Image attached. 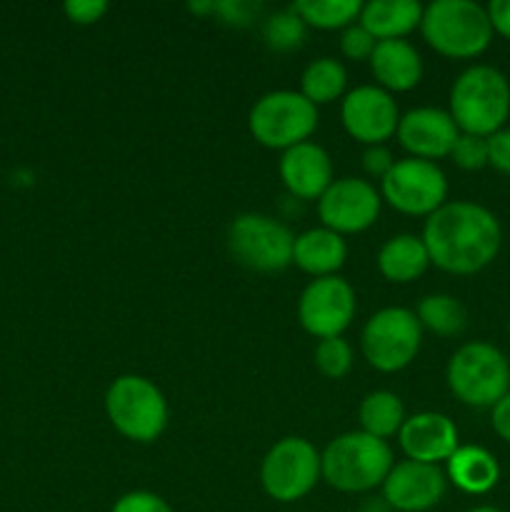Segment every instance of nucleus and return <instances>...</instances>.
I'll return each mask as SVG.
<instances>
[{
  "instance_id": "e433bc0d",
  "label": "nucleus",
  "mask_w": 510,
  "mask_h": 512,
  "mask_svg": "<svg viewBox=\"0 0 510 512\" xmlns=\"http://www.w3.org/2000/svg\"><path fill=\"white\" fill-rule=\"evenodd\" d=\"M485 10H488L493 33H500L503 38H510V0H493Z\"/></svg>"
},
{
  "instance_id": "20e7f679",
  "label": "nucleus",
  "mask_w": 510,
  "mask_h": 512,
  "mask_svg": "<svg viewBox=\"0 0 510 512\" xmlns=\"http://www.w3.org/2000/svg\"><path fill=\"white\" fill-rule=\"evenodd\" d=\"M420 33L445 58H478L493 40L488 10L475 0H435L423 8Z\"/></svg>"
},
{
  "instance_id": "473e14b6",
  "label": "nucleus",
  "mask_w": 510,
  "mask_h": 512,
  "mask_svg": "<svg viewBox=\"0 0 510 512\" xmlns=\"http://www.w3.org/2000/svg\"><path fill=\"white\" fill-rule=\"evenodd\" d=\"M263 10V5L260 3H248V0H223V3H215V15H220V20L228 25H240V28H245V25L253 23L255 15Z\"/></svg>"
},
{
  "instance_id": "2f4dec72",
  "label": "nucleus",
  "mask_w": 510,
  "mask_h": 512,
  "mask_svg": "<svg viewBox=\"0 0 510 512\" xmlns=\"http://www.w3.org/2000/svg\"><path fill=\"white\" fill-rule=\"evenodd\" d=\"M110 512H173V508L158 493H150V490H130V493L120 495L115 500Z\"/></svg>"
},
{
  "instance_id": "c756f323",
  "label": "nucleus",
  "mask_w": 510,
  "mask_h": 512,
  "mask_svg": "<svg viewBox=\"0 0 510 512\" xmlns=\"http://www.w3.org/2000/svg\"><path fill=\"white\" fill-rule=\"evenodd\" d=\"M450 158H453L455 165L463 170L485 168V165H488V138L460 133V138L455 140Z\"/></svg>"
},
{
  "instance_id": "f257e3e1",
  "label": "nucleus",
  "mask_w": 510,
  "mask_h": 512,
  "mask_svg": "<svg viewBox=\"0 0 510 512\" xmlns=\"http://www.w3.org/2000/svg\"><path fill=\"white\" fill-rule=\"evenodd\" d=\"M423 243L430 263L453 275H473L490 265L503 243L498 218L488 208L468 200L445 203L428 215Z\"/></svg>"
},
{
  "instance_id": "f3484780",
  "label": "nucleus",
  "mask_w": 510,
  "mask_h": 512,
  "mask_svg": "<svg viewBox=\"0 0 510 512\" xmlns=\"http://www.w3.org/2000/svg\"><path fill=\"white\" fill-rule=\"evenodd\" d=\"M398 440L408 460L425 465L448 463L450 455L460 448L458 428L453 420L443 413H433V410L405 418Z\"/></svg>"
},
{
  "instance_id": "412c9836",
  "label": "nucleus",
  "mask_w": 510,
  "mask_h": 512,
  "mask_svg": "<svg viewBox=\"0 0 510 512\" xmlns=\"http://www.w3.org/2000/svg\"><path fill=\"white\" fill-rule=\"evenodd\" d=\"M420 20H423V5L418 0H370L358 15V23L378 43L403 40L405 35L420 28Z\"/></svg>"
},
{
  "instance_id": "7c9ffc66",
  "label": "nucleus",
  "mask_w": 510,
  "mask_h": 512,
  "mask_svg": "<svg viewBox=\"0 0 510 512\" xmlns=\"http://www.w3.org/2000/svg\"><path fill=\"white\" fill-rule=\"evenodd\" d=\"M375 45H378V40H375L360 23H353L350 28L343 30V35H340V53L348 60H355V63L370 60Z\"/></svg>"
},
{
  "instance_id": "ea45409f",
  "label": "nucleus",
  "mask_w": 510,
  "mask_h": 512,
  "mask_svg": "<svg viewBox=\"0 0 510 512\" xmlns=\"http://www.w3.org/2000/svg\"><path fill=\"white\" fill-rule=\"evenodd\" d=\"M468 512H503V510L493 508V505H480V508H473V510H468Z\"/></svg>"
},
{
  "instance_id": "aec40b11",
  "label": "nucleus",
  "mask_w": 510,
  "mask_h": 512,
  "mask_svg": "<svg viewBox=\"0 0 510 512\" xmlns=\"http://www.w3.org/2000/svg\"><path fill=\"white\" fill-rule=\"evenodd\" d=\"M345 258H348V245H345L343 235L333 233L323 225L295 235L293 263L313 278L335 275L345 265Z\"/></svg>"
},
{
  "instance_id": "dca6fc26",
  "label": "nucleus",
  "mask_w": 510,
  "mask_h": 512,
  "mask_svg": "<svg viewBox=\"0 0 510 512\" xmlns=\"http://www.w3.org/2000/svg\"><path fill=\"white\" fill-rule=\"evenodd\" d=\"M398 140L410 158L418 160H435L448 158L453 153L455 140L460 138V130L455 120L450 118L448 110L443 108H413L405 115H400L398 123Z\"/></svg>"
},
{
  "instance_id": "0eeeda50",
  "label": "nucleus",
  "mask_w": 510,
  "mask_h": 512,
  "mask_svg": "<svg viewBox=\"0 0 510 512\" xmlns=\"http://www.w3.org/2000/svg\"><path fill=\"white\" fill-rule=\"evenodd\" d=\"M318 128V108L300 90H270L255 100L248 115V130L263 148L288 150L308 143Z\"/></svg>"
},
{
  "instance_id": "4468645a",
  "label": "nucleus",
  "mask_w": 510,
  "mask_h": 512,
  "mask_svg": "<svg viewBox=\"0 0 510 512\" xmlns=\"http://www.w3.org/2000/svg\"><path fill=\"white\" fill-rule=\"evenodd\" d=\"M345 133L363 145H383L398 133L400 110L393 95L378 85H358L340 103Z\"/></svg>"
},
{
  "instance_id": "cd10ccee",
  "label": "nucleus",
  "mask_w": 510,
  "mask_h": 512,
  "mask_svg": "<svg viewBox=\"0 0 510 512\" xmlns=\"http://www.w3.org/2000/svg\"><path fill=\"white\" fill-rule=\"evenodd\" d=\"M305 28L308 25L300 20V15L293 8L275 10L268 15L263 23V40L268 48L278 50V53H290V50L300 48L305 40Z\"/></svg>"
},
{
  "instance_id": "2eb2a0df",
  "label": "nucleus",
  "mask_w": 510,
  "mask_h": 512,
  "mask_svg": "<svg viewBox=\"0 0 510 512\" xmlns=\"http://www.w3.org/2000/svg\"><path fill=\"white\" fill-rule=\"evenodd\" d=\"M448 480L438 465L403 460L390 468L383 483V498L400 512H425L443 500Z\"/></svg>"
},
{
  "instance_id": "c9c22d12",
  "label": "nucleus",
  "mask_w": 510,
  "mask_h": 512,
  "mask_svg": "<svg viewBox=\"0 0 510 512\" xmlns=\"http://www.w3.org/2000/svg\"><path fill=\"white\" fill-rule=\"evenodd\" d=\"M393 165H395V158H393V153L385 148V145H370V148H365L363 168L368 175L383 180L385 175L390 173V168H393Z\"/></svg>"
},
{
  "instance_id": "bb28decb",
  "label": "nucleus",
  "mask_w": 510,
  "mask_h": 512,
  "mask_svg": "<svg viewBox=\"0 0 510 512\" xmlns=\"http://www.w3.org/2000/svg\"><path fill=\"white\" fill-rule=\"evenodd\" d=\"M290 8L300 15L305 25L320 30H345L358 20L360 0H295Z\"/></svg>"
},
{
  "instance_id": "f704fd0d",
  "label": "nucleus",
  "mask_w": 510,
  "mask_h": 512,
  "mask_svg": "<svg viewBox=\"0 0 510 512\" xmlns=\"http://www.w3.org/2000/svg\"><path fill=\"white\" fill-rule=\"evenodd\" d=\"M488 165L510 175V128H500L488 138Z\"/></svg>"
},
{
  "instance_id": "f8f14e48",
  "label": "nucleus",
  "mask_w": 510,
  "mask_h": 512,
  "mask_svg": "<svg viewBox=\"0 0 510 512\" xmlns=\"http://www.w3.org/2000/svg\"><path fill=\"white\" fill-rule=\"evenodd\" d=\"M355 290L340 275L315 278L305 285L298 300V320L313 338H343L355 318Z\"/></svg>"
},
{
  "instance_id": "6ab92c4d",
  "label": "nucleus",
  "mask_w": 510,
  "mask_h": 512,
  "mask_svg": "<svg viewBox=\"0 0 510 512\" xmlns=\"http://www.w3.org/2000/svg\"><path fill=\"white\" fill-rule=\"evenodd\" d=\"M370 73L378 88L393 93H408L423 80V58L408 40H383L370 55Z\"/></svg>"
},
{
  "instance_id": "6e6552de",
  "label": "nucleus",
  "mask_w": 510,
  "mask_h": 512,
  "mask_svg": "<svg viewBox=\"0 0 510 512\" xmlns=\"http://www.w3.org/2000/svg\"><path fill=\"white\" fill-rule=\"evenodd\" d=\"M423 343V325L408 308H383L373 313L360 333V350L370 368L398 373L408 368Z\"/></svg>"
},
{
  "instance_id": "9d476101",
  "label": "nucleus",
  "mask_w": 510,
  "mask_h": 512,
  "mask_svg": "<svg viewBox=\"0 0 510 512\" xmlns=\"http://www.w3.org/2000/svg\"><path fill=\"white\" fill-rule=\"evenodd\" d=\"M320 480V453L310 440L290 435L265 453L260 483L268 498L278 503H298Z\"/></svg>"
},
{
  "instance_id": "4be33fe9",
  "label": "nucleus",
  "mask_w": 510,
  "mask_h": 512,
  "mask_svg": "<svg viewBox=\"0 0 510 512\" xmlns=\"http://www.w3.org/2000/svg\"><path fill=\"white\" fill-rule=\"evenodd\" d=\"M448 480L468 495L490 493L500 480V465L490 450L460 445L448 460Z\"/></svg>"
},
{
  "instance_id": "39448f33",
  "label": "nucleus",
  "mask_w": 510,
  "mask_h": 512,
  "mask_svg": "<svg viewBox=\"0 0 510 512\" xmlns=\"http://www.w3.org/2000/svg\"><path fill=\"white\" fill-rule=\"evenodd\" d=\"M105 413L123 438L155 443L168 428V400L153 380L120 375L105 393Z\"/></svg>"
},
{
  "instance_id": "ddd939ff",
  "label": "nucleus",
  "mask_w": 510,
  "mask_h": 512,
  "mask_svg": "<svg viewBox=\"0 0 510 512\" xmlns=\"http://www.w3.org/2000/svg\"><path fill=\"white\" fill-rule=\"evenodd\" d=\"M383 198L370 185L360 178H340L330 183V188L318 200V218L323 228L333 230L338 235L363 233L378 220Z\"/></svg>"
},
{
  "instance_id": "58836bf2",
  "label": "nucleus",
  "mask_w": 510,
  "mask_h": 512,
  "mask_svg": "<svg viewBox=\"0 0 510 512\" xmlns=\"http://www.w3.org/2000/svg\"><path fill=\"white\" fill-rule=\"evenodd\" d=\"M188 10H190V13H195V15L213 13V10H215V3H190V5H188Z\"/></svg>"
},
{
  "instance_id": "f03ea898",
  "label": "nucleus",
  "mask_w": 510,
  "mask_h": 512,
  "mask_svg": "<svg viewBox=\"0 0 510 512\" xmlns=\"http://www.w3.org/2000/svg\"><path fill=\"white\" fill-rule=\"evenodd\" d=\"M395 465L385 440L363 430L343 433L320 453V478L340 493H368L385 483Z\"/></svg>"
},
{
  "instance_id": "a19ab883",
  "label": "nucleus",
  "mask_w": 510,
  "mask_h": 512,
  "mask_svg": "<svg viewBox=\"0 0 510 512\" xmlns=\"http://www.w3.org/2000/svg\"><path fill=\"white\" fill-rule=\"evenodd\" d=\"M508 338H510V318H508Z\"/></svg>"
},
{
  "instance_id": "b1692460",
  "label": "nucleus",
  "mask_w": 510,
  "mask_h": 512,
  "mask_svg": "<svg viewBox=\"0 0 510 512\" xmlns=\"http://www.w3.org/2000/svg\"><path fill=\"white\" fill-rule=\"evenodd\" d=\"M405 418L408 415H405L403 400L395 393H390V390H373V393H368L360 400V428H363V433L373 435V438L388 440L398 435Z\"/></svg>"
},
{
  "instance_id": "5701e85b",
  "label": "nucleus",
  "mask_w": 510,
  "mask_h": 512,
  "mask_svg": "<svg viewBox=\"0 0 510 512\" xmlns=\"http://www.w3.org/2000/svg\"><path fill=\"white\" fill-rule=\"evenodd\" d=\"M430 255L418 235H393L378 250V270L390 283H413L428 270Z\"/></svg>"
},
{
  "instance_id": "4c0bfd02",
  "label": "nucleus",
  "mask_w": 510,
  "mask_h": 512,
  "mask_svg": "<svg viewBox=\"0 0 510 512\" xmlns=\"http://www.w3.org/2000/svg\"><path fill=\"white\" fill-rule=\"evenodd\" d=\"M490 423H493V430L503 440L510 443V393L503 395L498 403L493 405V413H490Z\"/></svg>"
},
{
  "instance_id": "9b49d317",
  "label": "nucleus",
  "mask_w": 510,
  "mask_h": 512,
  "mask_svg": "<svg viewBox=\"0 0 510 512\" xmlns=\"http://www.w3.org/2000/svg\"><path fill=\"white\" fill-rule=\"evenodd\" d=\"M380 198L403 215H433L448 198V180L438 163L418 158L395 160L380 180Z\"/></svg>"
},
{
  "instance_id": "1a4fd4ad",
  "label": "nucleus",
  "mask_w": 510,
  "mask_h": 512,
  "mask_svg": "<svg viewBox=\"0 0 510 512\" xmlns=\"http://www.w3.org/2000/svg\"><path fill=\"white\" fill-rule=\"evenodd\" d=\"M295 235L280 220L263 213H243L230 223L228 250L243 268L278 273L293 263Z\"/></svg>"
},
{
  "instance_id": "c85d7f7f",
  "label": "nucleus",
  "mask_w": 510,
  "mask_h": 512,
  "mask_svg": "<svg viewBox=\"0 0 510 512\" xmlns=\"http://www.w3.org/2000/svg\"><path fill=\"white\" fill-rule=\"evenodd\" d=\"M315 365L330 380H340L353 368V348L343 338H325L315 345Z\"/></svg>"
},
{
  "instance_id": "393cba45",
  "label": "nucleus",
  "mask_w": 510,
  "mask_h": 512,
  "mask_svg": "<svg viewBox=\"0 0 510 512\" xmlns=\"http://www.w3.org/2000/svg\"><path fill=\"white\" fill-rule=\"evenodd\" d=\"M345 85H348V70L335 58L313 60L300 75V95L308 98L315 108L338 100L345 93Z\"/></svg>"
},
{
  "instance_id": "a878e982",
  "label": "nucleus",
  "mask_w": 510,
  "mask_h": 512,
  "mask_svg": "<svg viewBox=\"0 0 510 512\" xmlns=\"http://www.w3.org/2000/svg\"><path fill=\"white\" fill-rule=\"evenodd\" d=\"M418 320L423 330L440 335V338H453L460 335L468 325V310L458 298L445 293L425 295L418 303Z\"/></svg>"
},
{
  "instance_id": "72a5a7b5",
  "label": "nucleus",
  "mask_w": 510,
  "mask_h": 512,
  "mask_svg": "<svg viewBox=\"0 0 510 512\" xmlns=\"http://www.w3.org/2000/svg\"><path fill=\"white\" fill-rule=\"evenodd\" d=\"M63 10L68 20H73L75 25H93L103 20V15L108 13V3L105 0H68Z\"/></svg>"
},
{
  "instance_id": "423d86ee",
  "label": "nucleus",
  "mask_w": 510,
  "mask_h": 512,
  "mask_svg": "<svg viewBox=\"0 0 510 512\" xmlns=\"http://www.w3.org/2000/svg\"><path fill=\"white\" fill-rule=\"evenodd\" d=\"M448 388L470 408H493L510 393V363L495 345L475 340L458 348L450 358Z\"/></svg>"
},
{
  "instance_id": "7ed1b4c3",
  "label": "nucleus",
  "mask_w": 510,
  "mask_h": 512,
  "mask_svg": "<svg viewBox=\"0 0 510 512\" xmlns=\"http://www.w3.org/2000/svg\"><path fill=\"white\" fill-rule=\"evenodd\" d=\"M450 118L460 133L490 138L510 115V83L493 65H470L450 88Z\"/></svg>"
},
{
  "instance_id": "a211bd4d",
  "label": "nucleus",
  "mask_w": 510,
  "mask_h": 512,
  "mask_svg": "<svg viewBox=\"0 0 510 512\" xmlns=\"http://www.w3.org/2000/svg\"><path fill=\"white\" fill-rule=\"evenodd\" d=\"M278 173L288 193L298 200H320L333 183V160L318 143H300L280 155Z\"/></svg>"
}]
</instances>
